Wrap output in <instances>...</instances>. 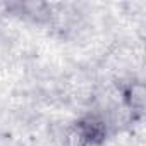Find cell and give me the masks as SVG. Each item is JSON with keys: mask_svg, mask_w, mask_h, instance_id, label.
Here are the masks:
<instances>
[{"mask_svg": "<svg viewBox=\"0 0 146 146\" xmlns=\"http://www.w3.org/2000/svg\"><path fill=\"white\" fill-rule=\"evenodd\" d=\"M107 137V125L96 117H84L74 124L67 136V146H100Z\"/></svg>", "mask_w": 146, "mask_h": 146, "instance_id": "obj_1", "label": "cell"}]
</instances>
